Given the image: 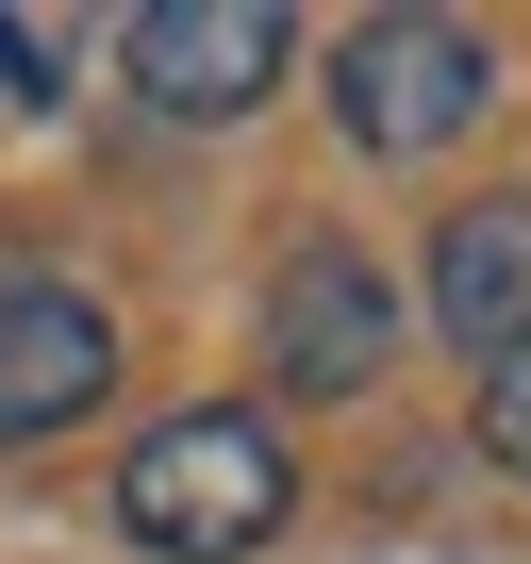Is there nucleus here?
I'll use <instances>...</instances> for the list:
<instances>
[{
  "mask_svg": "<svg viewBox=\"0 0 531 564\" xmlns=\"http://www.w3.org/2000/svg\"><path fill=\"white\" fill-rule=\"evenodd\" d=\"M481 100H498V51H481L465 18H349V34H333V133L382 150V166L448 150Z\"/></svg>",
  "mask_w": 531,
  "mask_h": 564,
  "instance_id": "2",
  "label": "nucleus"
},
{
  "mask_svg": "<svg viewBox=\"0 0 531 564\" xmlns=\"http://www.w3.org/2000/svg\"><path fill=\"white\" fill-rule=\"evenodd\" d=\"M100 399H117V316L84 282H0V448L84 432Z\"/></svg>",
  "mask_w": 531,
  "mask_h": 564,
  "instance_id": "5",
  "label": "nucleus"
},
{
  "mask_svg": "<svg viewBox=\"0 0 531 564\" xmlns=\"http://www.w3.org/2000/svg\"><path fill=\"white\" fill-rule=\"evenodd\" d=\"M432 333L448 349H514L531 333V199H465L432 232Z\"/></svg>",
  "mask_w": 531,
  "mask_h": 564,
  "instance_id": "6",
  "label": "nucleus"
},
{
  "mask_svg": "<svg viewBox=\"0 0 531 564\" xmlns=\"http://www.w3.org/2000/svg\"><path fill=\"white\" fill-rule=\"evenodd\" d=\"M283 514H300V465H283V432L232 415V399L133 432V465H117V531H133L150 564H249Z\"/></svg>",
  "mask_w": 531,
  "mask_h": 564,
  "instance_id": "1",
  "label": "nucleus"
},
{
  "mask_svg": "<svg viewBox=\"0 0 531 564\" xmlns=\"http://www.w3.org/2000/svg\"><path fill=\"white\" fill-rule=\"evenodd\" d=\"M481 465H514V481H531V333H514V349H481Z\"/></svg>",
  "mask_w": 531,
  "mask_h": 564,
  "instance_id": "7",
  "label": "nucleus"
},
{
  "mask_svg": "<svg viewBox=\"0 0 531 564\" xmlns=\"http://www.w3.org/2000/svg\"><path fill=\"white\" fill-rule=\"evenodd\" d=\"M0 100H51V34H18V18H0Z\"/></svg>",
  "mask_w": 531,
  "mask_h": 564,
  "instance_id": "8",
  "label": "nucleus"
},
{
  "mask_svg": "<svg viewBox=\"0 0 531 564\" xmlns=\"http://www.w3.org/2000/svg\"><path fill=\"white\" fill-rule=\"evenodd\" d=\"M117 67H133V100L150 117H249L266 84L300 67V34H283V0H150V18L117 34Z\"/></svg>",
  "mask_w": 531,
  "mask_h": 564,
  "instance_id": "4",
  "label": "nucleus"
},
{
  "mask_svg": "<svg viewBox=\"0 0 531 564\" xmlns=\"http://www.w3.org/2000/svg\"><path fill=\"white\" fill-rule=\"evenodd\" d=\"M382 366H399V282L349 232L283 249V282H266V382L283 399H366Z\"/></svg>",
  "mask_w": 531,
  "mask_h": 564,
  "instance_id": "3",
  "label": "nucleus"
}]
</instances>
